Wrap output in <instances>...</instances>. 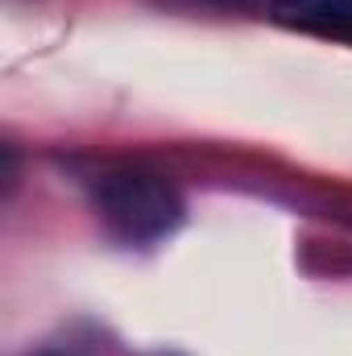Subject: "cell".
<instances>
[{
	"mask_svg": "<svg viewBox=\"0 0 352 356\" xmlns=\"http://www.w3.org/2000/svg\"><path fill=\"white\" fill-rule=\"evenodd\" d=\"M95 211L125 245H158L182 224V199L162 175L108 170L95 182Z\"/></svg>",
	"mask_w": 352,
	"mask_h": 356,
	"instance_id": "1",
	"label": "cell"
},
{
	"mask_svg": "<svg viewBox=\"0 0 352 356\" xmlns=\"http://www.w3.org/2000/svg\"><path fill=\"white\" fill-rule=\"evenodd\" d=\"M265 17L282 29L352 46V0H265Z\"/></svg>",
	"mask_w": 352,
	"mask_h": 356,
	"instance_id": "2",
	"label": "cell"
},
{
	"mask_svg": "<svg viewBox=\"0 0 352 356\" xmlns=\"http://www.w3.org/2000/svg\"><path fill=\"white\" fill-rule=\"evenodd\" d=\"M203 4H253V0H203Z\"/></svg>",
	"mask_w": 352,
	"mask_h": 356,
	"instance_id": "3",
	"label": "cell"
}]
</instances>
